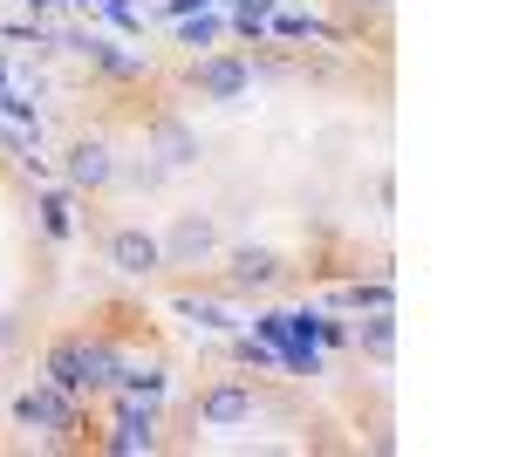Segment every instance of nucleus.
Returning a JSON list of instances; mask_svg holds the SVG:
<instances>
[{"instance_id":"1","label":"nucleus","mask_w":512,"mask_h":457,"mask_svg":"<svg viewBox=\"0 0 512 457\" xmlns=\"http://www.w3.org/2000/svg\"><path fill=\"white\" fill-rule=\"evenodd\" d=\"M253 328H260V342L274 348V362L301 369V376H321V355H315L321 314H260Z\"/></svg>"},{"instance_id":"2","label":"nucleus","mask_w":512,"mask_h":457,"mask_svg":"<svg viewBox=\"0 0 512 457\" xmlns=\"http://www.w3.org/2000/svg\"><path fill=\"white\" fill-rule=\"evenodd\" d=\"M158 246H164V267H205L219 253V219L212 212H178L158 232Z\"/></svg>"},{"instance_id":"3","label":"nucleus","mask_w":512,"mask_h":457,"mask_svg":"<svg viewBox=\"0 0 512 457\" xmlns=\"http://www.w3.org/2000/svg\"><path fill=\"white\" fill-rule=\"evenodd\" d=\"M103 253H110V267H117L123 280L164 273V246H158V232H144V226H117L110 239H103Z\"/></svg>"},{"instance_id":"4","label":"nucleus","mask_w":512,"mask_h":457,"mask_svg":"<svg viewBox=\"0 0 512 457\" xmlns=\"http://www.w3.org/2000/svg\"><path fill=\"white\" fill-rule=\"evenodd\" d=\"M14 423H28V430H76V396L69 389H55V382H35V389H21L14 396Z\"/></svg>"},{"instance_id":"5","label":"nucleus","mask_w":512,"mask_h":457,"mask_svg":"<svg viewBox=\"0 0 512 457\" xmlns=\"http://www.w3.org/2000/svg\"><path fill=\"white\" fill-rule=\"evenodd\" d=\"M192 89L205 96V103H239V96L253 89V62H239V55H198Z\"/></svg>"},{"instance_id":"6","label":"nucleus","mask_w":512,"mask_h":457,"mask_svg":"<svg viewBox=\"0 0 512 457\" xmlns=\"http://www.w3.org/2000/svg\"><path fill=\"white\" fill-rule=\"evenodd\" d=\"M62 178H69V191H110L117 185V151L103 137H76L62 157Z\"/></svg>"},{"instance_id":"7","label":"nucleus","mask_w":512,"mask_h":457,"mask_svg":"<svg viewBox=\"0 0 512 457\" xmlns=\"http://www.w3.org/2000/svg\"><path fill=\"white\" fill-rule=\"evenodd\" d=\"M103 451H110V457L158 451V410H151V403H130V396H123V410H117V423H110V437H103Z\"/></svg>"},{"instance_id":"8","label":"nucleus","mask_w":512,"mask_h":457,"mask_svg":"<svg viewBox=\"0 0 512 457\" xmlns=\"http://www.w3.org/2000/svg\"><path fill=\"white\" fill-rule=\"evenodd\" d=\"M198 423H205V430H239V423H253V389H246V382H212V389L198 396Z\"/></svg>"},{"instance_id":"9","label":"nucleus","mask_w":512,"mask_h":457,"mask_svg":"<svg viewBox=\"0 0 512 457\" xmlns=\"http://www.w3.org/2000/svg\"><path fill=\"white\" fill-rule=\"evenodd\" d=\"M62 41H69V48H76V55H89V62H96V69H103V76H144V55H123L117 41L110 35H96V28H62Z\"/></svg>"},{"instance_id":"10","label":"nucleus","mask_w":512,"mask_h":457,"mask_svg":"<svg viewBox=\"0 0 512 457\" xmlns=\"http://www.w3.org/2000/svg\"><path fill=\"white\" fill-rule=\"evenodd\" d=\"M226 273H233L239 294L274 287V280H280V253H274V246H233V253H226Z\"/></svg>"},{"instance_id":"11","label":"nucleus","mask_w":512,"mask_h":457,"mask_svg":"<svg viewBox=\"0 0 512 457\" xmlns=\"http://www.w3.org/2000/svg\"><path fill=\"white\" fill-rule=\"evenodd\" d=\"M151 144H158V164H164V171H185V164H198V137L178 123V116H158V123H151Z\"/></svg>"},{"instance_id":"12","label":"nucleus","mask_w":512,"mask_h":457,"mask_svg":"<svg viewBox=\"0 0 512 457\" xmlns=\"http://www.w3.org/2000/svg\"><path fill=\"white\" fill-rule=\"evenodd\" d=\"M117 362H123V348L110 335H82V396L89 389H110L117 382Z\"/></svg>"},{"instance_id":"13","label":"nucleus","mask_w":512,"mask_h":457,"mask_svg":"<svg viewBox=\"0 0 512 457\" xmlns=\"http://www.w3.org/2000/svg\"><path fill=\"white\" fill-rule=\"evenodd\" d=\"M355 348H362L369 362H390L396 355V307H369V321L355 328Z\"/></svg>"},{"instance_id":"14","label":"nucleus","mask_w":512,"mask_h":457,"mask_svg":"<svg viewBox=\"0 0 512 457\" xmlns=\"http://www.w3.org/2000/svg\"><path fill=\"white\" fill-rule=\"evenodd\" d=\"M48 382L82 396V335H62V342L48 348Z\"/></svg>"},{"instance_id":"15","label":"nucleus","mask_w":512,"mask_h":457,"mask_svg":"<svg viewBox=\"0 0 512 457\" xmlns=\"http://www.w3.org/2000/svg\"><path fill=\"white\" fill-rule=\"evenodd\" d=\"M110 389H123L130 403H158L164 396V369L158 362H144V369H137V362H117V382H110Z\"/></svg>"},{"instance_id":"16","label":"nucleus","mask_w":512,"mask_h":457,"mask_svg":"<svg viewBox=\"0 0 512 457\" xmlns=\"http://www.w3.org/2000/svg\"><path fill=\"white\" fill-rule=\"evenodd\" d=\"M219 35H226V14H205V7L198 14H178V41L185 48H212Z\"/></svg>"},{"instance_id":"17","label":"nucleus","mask_w":512,"mask_h":457,"mask_svg":"<svg viewBox=\"0 0 512 457\" xmlns=\"http://www.w3.org/2000/svg\"><path fill=\"white\" fill-rule=\"evenodd\" d=\"M41 232H48V239H69V232H76V212H69L62 191H41Z\"/></svg>"},{"instance_id":"18","label":"nucleus","mask_w":512,"mask_h":457,"mask_svg":"<svg viewBox=\"0 0 512 457\" xmlns=\"http://www.w3.org/2000/svg\"><path fill=\"white\" fill-rule=\"evenodd\" d=\"M274 7H280V0H233V28H239L246 41H260V35H267V14H274Z\"/></svg>"},{"instance_id":"19","label":"nucleus","mask_w":512,"mask_h":457,"mask_svg":"<svg viewBox=\"0 0 512 457\" xmlns=\"http://www.w3.org/2000/svg\"><path fill=\"white\" fill-rule=\"evenodd\" d=\"M185 321H192V328H212V335H226V328H233V314H226L219 301H185Z\"/></svg>"},{"instance_id":"20","label":"nucleus","mask_w":512,"mask_h":457,"mask_svg":"<svg viewBox=\"0 0 512 457\" xmlns=\"http://www.w3.org/2000/svg\"><path fill=\"white\" fill-rule=\"evenodd\" d=\"M96 7H103V14H110V21H117L123 35H137V28H144V21H137V7H130V0H96Z\"/></svg>"},{"instance_id":"21","label":"nucleus","mask_w":512,"mask_h":457,"mask_svg":"<svg viewBox=\"0 0 512 457\" xmlns=\"http://www.w3.org/2000/svg\"><path fill=\"white\" fill-rule=\"evenodd\" d=\"M349 307H390V287H383V280H376V287H362V280H355V287H349Z\"/></svg>"},{"instance_id":"22","label":"nucleus","mask_w":512,"mask_h":457,"mask_svg":"<svg viewBox=\"0 0 512 457\" xmlns=\"http://www.w3.org/2000/svg\"><path fill=\"white\" fill-rule=\"evenodd\" d=\"M21 342V314H0V348H14Z\"/></svg>"},{"instance_id":"23","label":"nucleus","mask_w":512,"mask_h":457,"mask_svg":"<svg viewBox=\"0 0 512 457\" xmlns=\"http://www.w3.org/2000/svg\"><path fill=\"white\" fill-rule=\"evenodd\" d=\"M192 7H212V0H171V14H192Z\"/></svg>"},{"instance_id":"24","label":"nucleus","mask_w":512,"mask_h":457,"mask_svg":"<svg viewBox=\"0 0 512 457\" xmlns=\"http://www.w3.org/2000/svg\"><path fill=\"white\" fill-rule=\"evenodd\" d=\"M349 7H369V14H383V7H390V0H349Z\"/></svg>"}]
</instances>
